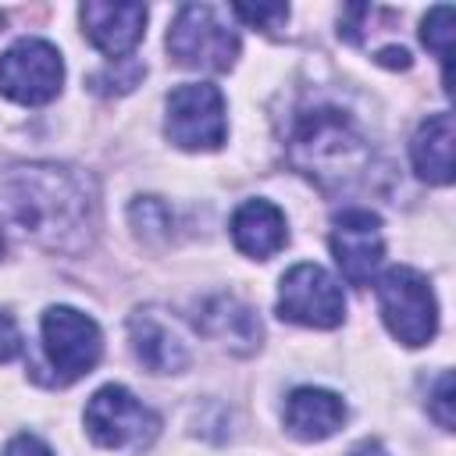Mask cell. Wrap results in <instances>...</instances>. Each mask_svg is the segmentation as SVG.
<instances>
[{
	"label": "cell",
	"mask_w": 456,
	"mask_h": 456,
	"mask_svg": "<svg viewBox=\"0 0 456 456\" xmlns=\"http://www.w3.org/2000/svg\"><path fill=\"white\" fill-rule=\"evenodd\" d=\"M0 224L50 253H82L100 228L96 185L68 164H14L0 175Z\"/></svg>",
	"instance_id": "6da1fadb"
},
{
	"label": "cell",
	"mask_w": 456,
	"mask_h": 456,
	"mask_svg": "<svg viewBox=\"0 0 456 456\" xmlns=\"http://www.w3.org/2000/svg\"><path fill=\"white\" fill-rule=\"evenodd\" d=\"M285 157L299 175L317 182L324 192L353 189L374 164L367 135L338 107L296 110L285 135Z\"/></svg>",
	"instance_id": "7a4b0ae2"
},
{
	"label": "cell",
	"mask_w": 456,
	"mask_h": 456,
	"mask_svg": "<svg viewBox=\"0 0 456 456\" xmlns=\"http://www.w3.org/2000/svg\"><path fill=\"white\" fill-rule=\"evenodd\" d=\"M167 53L178 68L192 71H228L239 57V36L228 28L217 7L185 4L167 28Z\"/></svg>",
	"instance_id": "3957f363"
},
{
	"label": "cell",
	"mask_w": 456,
	"mask_h": 456,
	"mask_svg": "<svg viewBox=\"0 0 456 456\" xmlns=\"http://www.w3.org/2000/svg\"><path fill=\"white\" fill-rule=\"evenodd\" d=\"M378 310L403 346H428L438 331V303L428 278L413 267H388L378 278Z\"/></svg>",
	"instance_id": "277c9868"
},
{
	"label": "cell",
	"mask_w": 456,
	"mask_h": 456,
	"mask_svg": "<svg viewBox=\"0 0 456 456\" xmlns=\"http://www.w3.org/2000/svg\"><path fill=\"white\" fill-rule=\"evenodd\" d=\"M43 353L53 370V385H71L100 363L103 335L96 321L75 306H50L43 314Z\"/></svg>",
	"instance_id": "5b68a950"
},
{
	"label": "cell",
	"mask_w": 456,
	"mask_h": 456,
	"mask_svg": "<svg viewBox=\"0 0 456 456\" xmlns=\"http://www.w3.org/2000/svg\"><path fill=\"white\" fill-rule=\"evenodd\" d=\"M64 86L61 50L46 39H18L0 53V93L21 107L50 103Z\"/></svg>",
	"instance_id": "8992f818"
},
{
	"label": "cell",
	"mask_w": 456,
	"mask_h": 456,
	"mask_svg": "<svg viewBox=\"0 0 456 456\" xmlns=\"http://www.w3.org/2000/svg\"><path fill=\"white\" fill-rule=\"evenodd\" d=\"M160 420L125 385H103L86 403V431L103 449H142L153 442Z\"/></svg>",
	"instance_id": "52a82bcc"
},
{
	"label": "cell",
	"mask_w": 456,
	"mask_h": 456,
	"mask_svg": "<svg viewBox=\"0 0 456 456\" xmlns=\"http://www.w3.org/2000/svg\"><path fill=\"white\" fill-rule=\"evenodd\" d=\"M164 132L182 150H217L228 135L224 96L210 82H185L167 96Z\"/></svg>",
	"instance_id": "ba28073f"
},
{
	"label": "cell",
	"mask_w": 456,
	"mask_h": 456,
	"mask_svg": "<svg viewBox=\"0 0 456 456\" xmlns=\"http://www.w3.org/2000/svg\"><path fill=\"white\" fill-rule=\"evenodd\" d=\"M278 317L303 328H338L346 317L342 285L321 264H296L281 274Z\"/></svg>",
	"instance_id": "9c48e42d"
},
{
	"label": "cell",
	"mask_w": 456,
	"mask_h": 456,
	"mask_svg": "<svg viewBox=\"0 0 456 456\" xmlns=\"http://www.w3.org/2000/svg\"><path fill=\"white\" fill-rule=\"evenodd\" d=\"M331 253L349 285H370V274L378 271L385 256V239H381V221L370 210H342L331 228Z\"/></svg>",
	"instance_id": "30bf717a"
},
{
	"label": "cell",
	"mask_w": 456,
	"mask_h": 456,
	"mask_svg": "<svg viewBox=\"0 0 456 456\" xmlns=\"http://www.w3.org/2000/svg\"><path fill=\"white\" fill-rule=\"evenodd\" d=\"M78 21L86 39L107 53L110 61L132 57L135 43L146 32V7L142 4H110V0H86L78 7Z\"/></svg>",
	"instance_id": "8fae6325"
},
{
	"label": "cell",
	"mask_w": 456,
	"mask_h": 456,
	"mask_svg": "<svg viewBox=\"0 0 456 456\" xmlns=\"http://www.w3.org/2000/svg\"><path fill=\"white\" fill-rule=\"evenodd\" d=\"M196 328L221 342L224 349H232L235 356H249L260 349V321L253 314V306H246L242 299L235 296H210L200 303V314H196Z\"/></svg>",
	"instance_id": "7c38bea8"
},
{
	"label": "cell",
	"mask_w": 456,
	"mask_h": 456,
	"mask_svg": "<svg viewBox=\"0 0 456 456\" xmlns=\"http://www.w3.org/2000/svg\"><path fill=\"white\" fill-rule=\"evenodd\" d=\"M128 335H132V349H135V356H139V363L146 370H153V374H178V370L189 367L185 342L153 310H135L128 317Z\"/></svg>",
	"instance_id": "4fadbf2b"
},
{
	"label": "cell",
	"mask_w": 456,
	"mask_h": 456,
	"mask_svg": "<svg viewBox=\"0 0 456 456\" xmlns=\"http://www.w3.org/2000/svg\"><path fill=\"white\" fill-rule=\"evenodd\" d=\"M346 424V403L328 388H296L285 403V428L299 442H324Z\"/></svg>",
	"instance_id": "5bb4252c"
},
{
	"label": "cell",
	"mask_w": 456,
	"mask_h": 456,
	"mask_svg": "<svg viewBox=\"0 0 456 456\" xmlns=\"http://www.w3.org/2000/svg\"><path fill=\"white\" fill-rule=\"evenodd\" d=\"M232 242H235L239 253H246L253 260L274 256L289 242L285 214L267 200H246L232 214Z\"/></svg>",
	"instance_id": "9a60e30c"
},
{
	"label": "cell",
	"mask_w": 456,
	"mask_h": 456,
	"mask_svg": "<svg viewBox=\"0 0 456 456\" xmlns=\"http://www.w3.org/2000/svg\"><path fill=\"white\" fill-rule=\"evenodd\" d=\"M452 114H431L413 142H410V157H413V171L431 182V185H449L452 182Z\"/></svg>",
	"instance_id": "2e32d148"
},
{
	"label": "cell",
	"mask_w": 456,
	"mask_h": 456,
	"mask_svg": "<svg viewBox=\"0 0 456 456\" xmlns=\"http://www.w3.org/2000/svg\"><path fill=\"white\" fill-rule=\"evenodd\" d=\"M420 39L442 61V78H445V93H449V82H452V75H449V64H452V7H445V4L431 7L424 25H420Z\"/></svg>",
	"instance_id": "e0dca14e"
},
{
	"label": "cell",
	"mask_w": 456,
	"mask_h": 456,
	"mask_svg": "<svg viewBox=\"0 0 456 456\" xmlns=\"http://www.w3.org/2000/svg\"><path fill=\"white\" fill-rule=\"evenodd\" d=\"M128 217H132L135 235L146 239V242L171 235V210H167L157 196H139V200L128 207Z\"/></svg>",
	"instance_id": "ac0fdd59"
},
{
	"label": "cell",
	"mask_w": 456,
	"mask_h": 456,
	"mask_svg": "<svg viewBox=\"0 0 456 456\" xmlns=\"http://www.w3.org/2000/svg\"><path fill=\"white\" fill-rule=\"evenodd\" d=\"M142 75H146V68H142L135 57H118V61H110L107 68H100V71L89 78V86H93L96 93L110 96V93H128V89H135Z\"/></svg>",
	"instance_id": "d6986e66"
},
{
	"label": "cell",
	"mask_w": 456,
	"mask_h": 456,
	"mask_svg": "<svg viewBox=\"0 0 456 456\" xmlns=\"http://www.w3.org/2000/svg\"><path fill=\"white\" fill-rule=\"evenodd\" d=\"M232 14L235 18H242L246 25H253V28H264V32H274L285 18H289V7L285 4H232Z\"/></svg>",
	"instance_id": "ffe728a7"
},
{
	"label": "cell",
	"mask_w": 456,
	"mask_h": 456,
	"mask_svg": "<svg viewBox=\"0 0 456 456\" xmlns=\"http://www.w3.org/2000/svg\"><path fill=\"white\" fill-rule=\"evenodd\" d=\"M431 417L438 420V428L452 431V370H442L435 388H431V403H428Z\"/></svg>",
	"instance_id": "44dd1931"
},
{
	"label": "cell",
	"mask_w": 456,
	"mask_h": 456,
	"mask_svg": "<svg viewBox=\"0 0 456 456\" xmlns=\"http://www.w3.org/2000/svg\"><path fill=\"white\" fill-rule=\"evenodd\" d=\"M21 353V331H18V324H14V317H7V314H0V363H7V360H14Z\"/></svg>",
	"instance_id": "7402d4cb"
},
{
	"label": "cell",
	"mask_w": 456,
	"mask_h": 456,
	"mask_svg": "<svg viewBox=\"0 0 456 456\" xmlns=\"http://www.w3.org/2000/svg\"><path fill=\"white\" fill-rule=\"evenodd\" d=\"M0 456H53V452H50V445L39 442L36 435H18V438H11V442L4 445Z\"/></svg>",
	"instance_id": "603a6c76"
},
{
	"label": "cell",
	"mask_w": 456,
	"mask_h": 456,
	"mask_svg": "<svg viewBox=\"0 0 456 456\" xmlns=\"http://www.w3.org/2000/svg\"><path fill=\"white\" fill-rule=\"evenodd\" d=\"M378 61L388 64V68H410V53H406L403 46H388V50H381Z\"/></svg>",
	"instance_id": "cb8c5ba5"
},
{
	"label": "cell",
	"mask_w": 456,
	"mask_h": 456,
	"mask_svg": "<svg viewBox=\"0 0 456 456\" xmlns=\"http://www.w3.org/2000/svg\"><path fill=\"white\" fill-rule=\"evenodd\" d=\"M349 456H388V452H385L381 445H370V442H367V445H360V449H353Z\"/></svg>",
	"instance_id": "d4e9b609"
},
{
	"label": "cell",
	"mask_w": 456,
	"mask_h": 456,
	"mask_svg": "<svg viewBox=\"0 0 456 456\" xmlns=\"http://www.w3.org/2000/svg\"><path fill=\"white\" fill-rule=\"evenodd\" d=\"M4 249H7V242H4V232H0V260H4Z\"/></svg>",
	"instance_id": "484cf974"
}]
</instances>
